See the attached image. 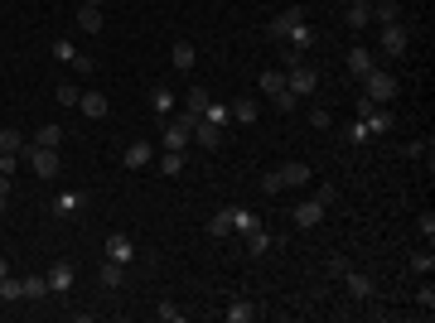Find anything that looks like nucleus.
Listing matches in <instances>:
<instances>
[{"label": "nucleus", "mask_w": 435, "mask_h": 323, "mask_svg": "<svg viewBox=\"0 0 435 323\" xmlns=\"http://www.w3.org/2000/svg\"><path fill=\"white\" fill-rule=\"evenodd\" d=\"M150 107H155V111H169V107H174V97H169V87H155V92H150Z\"/></svg>", "instance_id": "38"}, {"label": "nucleus", "mask_w": 435, "mask_h": 323, "mask_svg": "<svg viewBox=\"0 0 435 323\" xmlns=\"http://www.w3.org/2000/svg\"><path fill=\"white\" fill-rule=\"evenodd\" d=\"M68 285H73V266H68V261H58V266H49V290H58V295H63Z\"/></svg>", "instance_id": "22"}, {"label": "nucleus", "mask_w": 435, "mask_h": 323, "mask_svg": "<svg viewBox=\"0 0 435 323\" xmlns=\"http://www.w3.org/2000/svg\"><path fill=\"white\" fill-rule=\"evenodd\" d=\"M373 20L378 25H397V0H373Z\"/></svg>", "instance_id": "28"}, {"label": "nucleus", "mask_w": 435, "mask_h": 323, "mask_svg": "<svg viewBox=\"0 0 435 323\" xmlns=\"http://www.w3.org/2000/svg\"><path fill=\"white\" fill-rule=\"evenodd\" d=\"M416 309H426V314L435 309V290H431V285H421V290H416Z\"/></svg>", "instance_id": "42"}, {"label": "nucleus", "mask_w": 435, "mask_h": 323, "mask_svg": "<svg viewBox=\"0 0 435 323\" xmlns=\"http://www.w3.org/2000/svg\"><path fill=\"white\" fill-rule=\"evenodd\" d=\"M227 116L242 121V126H252V121H261V107H256V97H237V102L227 107Z\"/></svg>", "instance_id": "12"}, {"label": "nucleus", "mask_w": 435, "mask_h": 323, "mask_svg": "<svg viewBox=\"0 0 435 323\" xmlns=\"http://www.w3.org/2000/svg\"><path fill=\"white\" fill-rule=\"evenodd\" d=\"M363 126H368V135H387V131H392V116H387V107H378L368 121H363Z\"/></svg>", "instance_id": "27"}, {"label": "nucleus", "mask_w": 435, "mask_h": 323, "mask_svg": "<svg viewBox=\"0 0 435 323\" xmlns=\"http://www.w3.org/2000/svg\"><path fill=\"white\" fill-rule=\"evenodd\" d=\"M189 140H193V145H203V150H218V145H222V126H213V121H198Z\"/></svg>", "instance_id": "11"}, {"label": "nucleus", "mask_w": 435, "mask_h": 323, "mask_svg": "<svg viewBox=\"0 0 435 323\" xmlns=\"http://www.w3.org/2000/svg\"><path fill=\"white\" fill-rule=\"evenodd\" d=\"M373 68H378V63H373L368 49H349V73H354V78H368Z\"/></svg>", "instance_id": "18"}, {"label": "nucleus", "mask_w": 435, "mask_h": 323, "mask_svg": "<svg viewBox=\"0 0 435 323\" xmlns=\"http://www.w3.org/2000/svg\"><path fill=\"white\" fill-rule=\"evenodd\" d=\"M407 44H411V34L402 25H382V54H387V58L407 54Z\"/></svg>", "instance_id": "6"}, {"label": "nucleus", "mask_w": 435, "mask_h": 323, "mask_svg": "<svg viewBox=\"0 0 435 323\" xmlns=\"http://www.w3.org/2000/svg\"><path fill=\"white\" fill-rule=\"evenodd\" d=\"M261 189H266V193H281V189H286V184H281V169H271V174L261 179Z\"/></svg>", "instance_id": "46"}, {"label": "nucleus", "mask_w": 435, "mask_h": 323, "mask_svg": "<svg viewBox=\"0 0 435 323\" xmlns=\"http://www.w3.org/2000/svg\"><path fill=\"white\" fill-rule=\"evenodd\" d=\"M295 25H305V10H300V5H286V10L271 20V39H286Z\"/></svg>", "instance_id": "7"}, {"label": "nucleus", "mask_w": 435, "mask_h": 323, "mask_svg": "<svg viewBox=\"0 0 435 323\" xmlns=\"http://www.w3.org/2000/svg\"><path fill=\"white\" fill-rule=\"evenodd\" d=\"M329 121H334V111H324V107L310 111V126H315V131H329Z\"/></svg>", "instance_id": "40"}, {"label": "nucleus", "mask_w": 435, "mask_h": 323, "mask_svg": "<svg viewBox=\"0 0 435 323\" xmlns=\"http://www.w3.org/2000/svg\"><path fill=\"white\" fill-rule=\"evenodd\" d=\"M349 140L363 145V140H368V126H363V121H349Z\"/></svg>", "instance_id": "47"}, {"label": "nucleus", "mask_w": 435, "mask_h": 323, "mask_svg": "<svg viewBox=\"0 0 435 323\" xmlns=\"http://www.w3.org/2000/svg\"><path fill=\"white\" fill-rule=\"evenodd\" d=\"M286 44H290V49H300V54H305V49L315 44V29H310V25H295V29H290V34H286Z\"/></svg>", "instance_id": "25"}, {"label": "nucleus", "mask_w": 435, "mask_h": 323, "mask_svg": "<svg viewBox=\"0 0 435 323\" xmlns=\"http://www.w3.org/2000/svg\"><path fill=\"white\" fill-rule=\"evenodd\" d=\"M242 237H247V251H252V256H266V246H271V237H266L261 227H252V232H242Z\"/></svg>", "instance_id": "30"}, {"label": "nucleus", "mask_w": 435, "mask_h": 323, "mask_svg": "<svg viewBox=\"0 0 435 323\" xmlns=\"http://www.w3.org/2000/svg\"><path fill=\"white\" fill-rule=\"evenodd\" d=\"M373 111H378V102H373V97H368V92H363V97H358V102H354V116H358V121H368V116H373Z\"/></svg>", "instance_id": "39"}, {"label": "nucleus", "mask_w": 435, "mask_h": 323, "mask_svg": "<svg viewBox=\"0 0 435 323\" xmlns=\"http://www.w3.org/2000/svg\"><path fill=\"white\" fill-rule=\"evenodd\" d=\"M25 299V280L20 275H0V304H20Z\"/></svg>", "instance_id": "17"}, {"label": "nucleus", "mask_w": 435, "mask_h": 323, "mask_svg": "<svg viewBox=\"0 0 435 323\" xmlns=\"http://www.w3.org/2000/svg\"><path fill=\"white\" fill-rule=\"evenodd\" d=\"M416 227H421V237H426V242H435V213H421Z\"/></svg>", "instance_id": "43"}, {"label": "nucleus", "mask_w": 435, "mask_h": 323, "mask_svg": "<svg viewBox=\"0 0 435 323\" xmlns=\"http://www.w3.org/2000/svg\"><path fill=\"white\" fill-rule=\"evenodd\" d=\"M286 87H290L300 102H305V97H315V87H320V73H315L310 63H295V68H286Z\"/></svg>", "instance_id": "2"}, {"label": "nucleus", "mask_w": 435, "mask_h": 323, "mask_svg": "<svg viewBox=\"0 0 435 323\" xmlns=\"http://www.w3.org/2000/svg\"><path fill=\"white\" fill-rule=\"evenodd\" d=\"M78 29L82 34H97L102 29V10L97 5H78Z\"/></svg>", "instance_id": "21"}, {"label": "nucleus", "mask_w": 435, "mask_h": 323, "mask_svg": "<svg viewBox=\"0 0 435 323\" xmlns=\"http://www.w3.org/2000/svg\"><path fill=\"white\" fill-rule=\"evenodd\" d=\"M97 280H102V290H116V285L126 280V266H116V261H107V266H102V275H97Z\"/></svg>", "instance_id": "26"}, {"label": "nucleus", "mask_w": 435, "mask_h": 323, "mask_svg": "<svg viewBox=\"0 0 435 323\" xmlns=\"http://www.w3.org/2000/svg\"><path fill=\"white\" fill-rule=\"evenodd\" d=\"M208 102H213V97H208L203 87H189V97H184V111H189V116H203V111H208Z\"/></svg>", "instance_id": "24"}, {"label": "nucleus", "mask_w": 435, "mask_h": 323, "mask_svg": "<svg viewBox=\"0 0 435 323\" xmlns=\"http://www.w3.org/2000/svg\"><path fill=\"white\" fill-rule=\"evenodd\" d=\"M54 54H58V58H68V63H73V54H78V49H73L68 39H58V44H54Z\"/></svg>", "instance_id": "50"}, {"label": "nucleus", "mask_w": 435, "mask_h": 323, "mask_svg": "<svg viewBox=\"0 0 435 323\" xmlns=\"http://www.w3.org/2000/svg\"><path fill=\"white\" fill-rule=\"evenodd\" d=\"M193 58H198V49H193L189 39H174V49H169V63H174L179 73H189V68H193Z\"/></svg>", "instance_id": "15"}, {"label": "nucleus", "mask_w": 435, "mask_h": 323, "mask_svg": "<svg viewBox=\"0 0 435 323\" xmlns=\"http://www.w3.org/2000/svg\"><path fill=\"white\" fill-rule=\"evenodd\" d=\"M0 213H5V203H0Z\"/></svg>", "instance_id": "54"}, {"label": "nucleus", "mask_w": 435, "mask_h": 323, "mask_svg": "<svg viewBox=\"0 0 435 323\" xmlns=\"http://www.w3.org/2000/svg\"><path fill=\"white\" fill-rule=\"evenodd\" d=\"M49 295V275H25V299H44Z\"/></svg>", "instance_id": "32"}, {"label": "nucleus", "mask_w": 435, "mask_h": 323, "mask_svg": "<svg viewBox=\"0 0 435 323\" xmlns=\"http://www.w3.org/2000/svg\"><path fill=\"white\" fill-rule=\"evenodd\" d=\"M179 169H184V150H164V155H160V174H169V179H174Z\"/></svg>", "instance_id": "31"}, {"label": "nucleus", "mask_w": 435, "mask_h": 323, "mask_svg": "<svg viewBox=\"0 0 435 323\" xmlns=\"http://www.w3.org/2000/svg\"><path fill=\"white\" fill-rule=\"evenodd\" d=\"M324 213H329V208L320 203V198H305V203H295V213H290V217H295V227L310 232V227H320V222H324Z\"/></svg>", "instance_id": "4"}, {"label": "nucleus", "mask_w": 435, "mask_h": 323, "mask_svg": "<svg viewBox=\"0 0 435 323\" xmlns=\"http://www.w3.org/2000/svg\"><path fill=\"white\" fill-rule=\"evenodd\" d=\"M78 5H97V10H102V5H107V0H78Z\"/></svg>", "instance_id": "52"}, {"label": "nucleus", "mask_w": 435, "mask_h": 323, "mask_svg": "<svg viewBox=\"0 0 435 323\" xmlns=\"http://www.w3.org/2000/svg\"><path fill=\"white\" fill-rule=\"evenodd\" d=\"M160 319L164 323H179V319H184V309H179V304H160Z\"/></svg>", "instance_id": "44"}, {"label": "nucleus", "mask_w": 435, "mask_h": 323, "mask_svg": "<svg viewBox=\"0 0 435 323\" xmlns=\"http://www.w3.org/2000/svg\"><path fill=\"white\" fill-rule=\"evenodd\" d=\"M34 145L58 150V145H63V126H58V121H44V126H39V135H34Z\"/></svg>", "instance_id": "19"}, {"label": "nucleus", "mask_w": 435, "mask_h": 323, "mask_svg": "<svg viewBox=\"0 0 435 323\" xmlns=\"http://www.w3.org/2000/svg\"><path fill=\"white\" fill-rule=\"evenodd\" d=\"M315 198H320V203H324V208H334V203H339V189H334V184H324V189L315 193Z\"/></svg>", "instance_id": "48"}, {"label": "nucleus", "mask_w": 435, "mask_h": 323, "mask_svg": "<svg viewBox=\"0 0 435 323\" xmlns=\"http://www.w3.org/2000/svg\"><path fill=\"white\" fill-rule=\"evenodd\" d=\"M121 160H126V169H145V164L155 160V145H150V140H131Z\"/></svg>", "instance_id": "8"}, {"label": "nucleus", "mask_w": 435, "mask_h": 323, "mask_svg": "<svg viewBox=\"0 0 435 323\" xmlns=\"http://www.w3.org/2000/svg\"><path fill=\"white\" fill-rule=\"evenodd\" d=\"M256 87H261V92H266V97H276V92H281V87H286V73H271V68H266V73H261V78H256Z\"/></svg>", "instance_id": "34"}, {"label": "nucleus", "mask_w": 435, "mask_h": 323, "mask_svg": "<svg viewBox=\"0 0 435 323\" xmlns=\"http://www.w3.org/2000/svg\"><path fill=\"white\" fill-rule=\"evenodd\" d=\"M222 319H227V323H256V319H261V309H256L252 299H232V304L222 309Z\"/></svg>", "instance_id": "10"}, {"label": "nucleus", "mask_w": 435, "mask_h": 323, "mask_svg": "<svg viewBox=\"0 0 435 323\" xmlns=\"http://www.w3.org/2000/svg\"><path fill=\"white\" fill-rule=\"evenodd\" d=\"M198 121H213V126H227L232 116H227V107H222V102H208V111H203Z\"/></svg>", "instance_id": "36"}, {"label": "nucleus", "mask_w": 435, "mask_h": 323, "mask_svg": "<svg viewBox=\"0 0 435 323\" xmlns=\"http://www.w3.org/2000/svg\"><path fill=\"white\" fill-rule=\"evenodd\" d=\"M78 111L87 116V121H102V116H107V97H102V92H82Z\"/></svg>", "instance_id": "14"}, {"label": "nucleus", "mask_w": 435, "mask_h": 323, "mask_svg": "<svg viewBox=\"0 0 435 323\" xmlns=\"http://www.w3.org/2000/svg\"><path fill=\"white\" fill-rule=\"evenodd\" d=\"M208 237H232V208H218L208 217Z\"/></svg>", "instance_id": "20"}, {"label": "nucleus", "mask_w": 435, "mask_h": 323, "mask_svg": "<svg viewBox=\"0 0 435 323\" xmlns=\"http://www.w3.org/2000/svg\"><path fill=\"white\" fill-rule=\"evenodd\" d=\"M397 87H402V82H397V78H387V73H382V68H373V73H368V78H363V92H368V97H373V102H378V107H387V102H392V97H397Z\"/></svg>", "instance_id": "3"}, {"label": "nucleus", "mask_w": 435, "mask_h": 323, "mask_svg": "<svg viewBox=\"0 0 435 323\" xmlns=\"http://www.w3.org/2000/svg\"><path fill=\"white\" fill-rule=\"evenodd\" d=\"M373 25V0H349V29H368Z\"/></svg>", "instance_id": "16"}, {"label": "nucleus", "mask_w": 435, "mask_h": 323, "mask_svg": "<svg viewBox=\"0 0 435 323\" xmlns=\"http://www.w3.org/2000/svg\"><path fill=\"white\" fill-rule=\"evenodd\" d=\"M131 256H136V242H131L126 232H111V237H107V261H116V266H131Z\"/></svg>", "instance_id": "5"}, {"label": "nucleus", "mask_w": 435, "mask_h": 323, "mask_svg": "<svg viewBox=\"0 0 435 323\" xmlns=\"http://www.w3.org/2000/svg\"><path fill=\"white\" fill-rule=\"evenodd\" d=\"M20 155L29 160V169H34V179H54L58 169H63V160H58V150H44V145H34V140H29V145L20 150Z\"/></svg>", "instance_id": "1"}, {"label": "nucleus", "mask_w": 435, "mask_h": 323, "mask_svg": "<svg viewBox=\"0 0 435 323\" xmlns=\"http://www.w3.org/2000/svg\"><path fill=\"white\" fill-rule=\"evenodd\" d=\"M271 102H276V111H295V107H300V97L290 92V87H281V92H276Z\"/></svg>", "instance_id": "37"}, {"label": "nucleus", "mask_w": 435, "mask_h": 323, "mask_svg": "<svg viewBox=\"0 0 435 323\" xmlns=\"http://www.w3.org/2000/svg\"><path fill=\"white\" fill-rule=\"evenodd\" d=\"M54 97H58V107H78V97H82V92H78V82H58V92H54Z\"/></svg>", "instance_id": "35"}, {"label": "nucleus", "mask_w": 435, "mask_h": 323, "mask_svg": "<svg viewBox=\"0 0 435 323\" xmlns=\"http://www.w3.org/2000/svg\"><path fill=\"white\" fill-rule=\"evenodd\" d=\"M252 227H261V217L247 208H232V232H252Z\"/></svg>", "instance_id": "33"}, {"label": "nucleus", "mask_w": 435, "mask_h": 323, "mask_svg": "<svg viewBox=\"0 0 435 323\" xmlns=\"http://www.w3.org/2000/svg\"><path fill=\"white\" fill-rule=\"evenodd\" d=\"M5 193H10V174H0V203H5Z\"/></svg>", "instance_id": "51"}, {"label": "nucleus", "mask_w": 435, "mask_h": 323, "mask_svg": "<svg viewBox=\"0 0 435 323\" xmlns=\"http://www.w3.org/2000/svg\"><path fill=\"white\" fill-rule=\"evenodd\" d=\"M0 275H10V266H5V256H0Z\"/></svg>", "instance_id": "53"}, {"label": "nucleus", "mask_w": 435, "mask_h": 323, "mask_svg": "<svg viewBox=\"0 0 435 323\" xmlns=\"http://www.w3.org/2000/svg\"><path fill=\"white\" fill-rule=\"evenodd\" d=\"M339 275H344V280H349V295L354 299H373V290H378V285H373V275H363V270H339Z\"/></svg>", "instance_id": "9"}, {"label": "nucleus", "mask_w": 435, "mask_h": 323, "mask_svg": "<svg viewBox=\"0 0 435 323\" xmlns=\"http://www.w3.org/2000/svg\"><path fill=\"white\" fill-rule=\"evenodd\" d=\"M82 203H87V198H82V193H58L54 213H58V217H73V213H82Z\"/></svg>", "instance_id": "23"}, {"label": "nucleus", "mask_w": 435, "mask_h": 323, "mask_svg": "<svg viewBox=\"0 0 435 323\" xmlns=\"http://www.w3.org/2000/svg\"><path fill=\"white\" fill-rule=\"evenodd\" d=\"M411 270H421V275H431V270H435V256H431V251H421V256H411Z\"/></svg>", "instance_id": "41"}, {"label": "nucleus", "mask_w": 435, "mask_h": 323, "mask_svg": "<svg viewBox=\"0 0 435 323\" xmlns=\"http://www.w3.org/2000/svg\"><path fill=\"white\" fill-rule=\"evenodd\" d=\"M402 155H407V160H426V145H421V140H411V145H402Z\"/></svg>", "instance_id": "49"}, {"label": "nucleus", "mask_w": 435, "mask_h": 323, "mask_svg": "<svg viewBox=\"0 0 435 323\" xmlns=\"http://www.w3.org/2000/svg\"><path fill=\"white\" fill-rule=\"evenodd\" d=\"M73 68H78L82 78H87V73H97V63H92V58H87V54H73Z\"/></svg>", "instance_id": "45"}, {"label": "nucleus", "mask_w": 435, "mask_h": 323, "mask_svg": "<svg viewBox=\"0 0 435 323\" xmlns=\"http://www.w3.org/2000/svg\"><path fill=\"white\" fill-rule=\"evenodd\" d=\"M25 145H29V140L20 131H0V155H20Z\"/></svg>", "instance_id": "29"}, {"label": "nucleus", "mask_w": 435, "mask_h": 323, "mask_svg": "<svg viewBox=\"0 0 435 323\" xmlns=\"http://www.w3.org/2000/svg\"><path fill=\"white\" fill-rule=\"evenodd\" d=\"M281 184H286V189H310V164L290 160L286 169H281Z\"/></svg>", "instance_id": "13"}]
</instances>
